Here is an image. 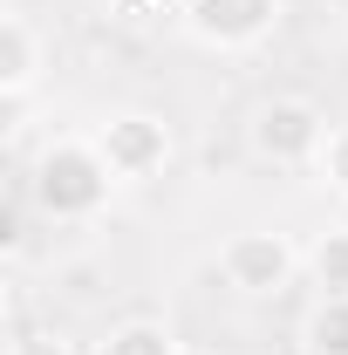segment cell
Masks as SVG:
<instances>
[{
    "label": "cell",
    "instance_id": "cell-3",
    "mask_svg": "<svg viewBox=\"0 0 348 355\" xmlns=\"http://www.w3.org/2000/svg\"><path fill=\"white\" fill-rule=\"evenodd\" d=\"M218 280L239 294V301H280V294H294V280H301V246L280 232V225H239V232H225L218 239Z\"/></svg>",
    "mask_w": 348,
    "mask_h": 355
},
{
    "label": "cell",
    "instance_id": "cell-12",
    "mask_svg": "<svg viewBox=\"0 0 348 355\" xmlns=\"http://www.w3.org/2000/svg\"><path fill=\"white\" fill-rule=\"evenodd\" d=\"M55 280H62L69 301H96V294H103V266H62Z\"/></svg>",
    "mask_w": 348,
    "mask_h": 355
},
{
    "label": "cell",
    "instance_id": "cell-7",
    "mask_svg": "<svg viewBox=\"0 0 348 355\" xmlns=\"http://www.w3.org/2000/svg\"><path fill=\"white\" fill-rule=\"evenodd\" d=\"M301 280L314 287V301H348V219L321 225L301 246Z\"/></svg>",
    "mask_w": 348,
    "mask_h": 355
},
{
    "label": "cell",
    "instance_id": "cell-1",
    "mask_svg": "<svg viewBox=\"0 0 348 355\" xmlns=\"http://www.w3.org/2000/svg\"><path fill=\"white\" fill-rule=\"evenodd\" d=\"M21 191H28V212L48 225H96L110 205H116V178L103 164V150H96V137H48L42 150H35V164L21 178Z\"/></svg>",
    "mask_w": 348,
    "mask_h": 355
},
{
    "label": "cell",
    "instance_id": "cell-5",
    "mask_svg": "<svg viewBox=\"0 0 348 355\" xmlns=\"http://www.w3.org/2000/svg\"><path fill=\"white\" fill-rule=\"evenodd\" d=\"M287 0H184L177 21L198 48H218V55H246L260 48L273 28H280Z\"/></svg>",
    "mask_w": 348,
    "mask_h": 355
},
{
    "label": "cell",
    "instance_id": "cell-9",
    "mask_svg": "<svg viewBox=\"0 0 348 355\" xmlns=\"http://www.w3.org/2000/svg\"><path fill=\"white\" fill-rule=\"evenodd\" d=\"M307 355H348V301H314V314L301 321Z\"/></svg>",
    "mask_w": 348,
    "mask_h": 355
},
{
    "label": "cell",
    "instance_id": "cell-8",
    "mask_svg": "<svg viewBox=\"0 0 348 355\" xmlns=\"http://www.w3.org/2000/svg\"><path fill=\"white\" fill-rule=\"evenodd\" d=\"M89 355H184V342L164 314H123V321H110V335Z\"/></svg>",
    "mask_w": 348,
    "mask_h": 355
},
{
    "label": "cell",
    "instance_id": "cell-10",
    "mask_svg": "<svg viewBox=\"0 0 348 355\" xmlns=\"http://www.w3.org/2000/svg\"><path fill=\"white\" fill-rule=\"evenodd\" d=\"M314 184H321V191H335V198H348V123L328 130L321 157H314Z\"/></svg>",
    "mask_w": 348,
    "mask_h": 355
},
{
    "label": "cell",
    "instance_id": "cell-4",
    "mask_svg": "<svg viewBox=\"0 0 348 355\" xmlns=\"http://www.w3.org/2000/svg\"><path fill=\"white\" fill-rule=\"evenodd\" d=\"M89 137H96L103 164H110V178L123 191H143V184H157L177 164V130L164 110H110Z\"/></svg>",
    "mask_w": 348,
    "mask_h": 355
},
{
    "label": "cell",
    "instance_id": "cell-13",
    "mask_svg": "<svg viewBox=\"0 0 348 355\" xmlns=\"http://www.w3.org/2000/svg\"><path fill=\"white\" fill-rule=\"evenodd\" d=\"M184 355H212V349H184Z\"/></svg>",
    "mask_w": 348,
    "mask_h": 355
},
{
    "label": "cell",
    "instance_id": "cell-6",
    "mask_svg": "<svg viewBox=\"0 0 348 355\" xmlns=\"http://www.w3.org/2000/svg\"><path fill=\"white\" fill-rule=\"evenodd\" d=\"M42 76H48V35L21 7H7L0 14V96H35Z\"/></svg>",
    "mask_w": 348,
    "mask_h": 355
},
{
    "label": "cell",
    "instance_id": "cell-11",
    "mask_svg": "<svg viewBox=\"0 0 348 355\" xmlns=\"http://www.w3.org/2000/svg\"><path fill=\"white\" fill-rule=\"evenodd\" d=\"M7 355H76V342H69L62 328H14Z\"/></svg>",
    "mask_w": 348,
    "mask_h": 355
},
{
    "label": "cell",
    "instance_id": "cell-2",
    "mask_svg": "<svg viewBox=\"0 0 348 355\" xmlns=\"http://www.w3.org/2000/svg\"><path fill=\"white\" fill-rule=\"evenodd\" d=\"M328 110L301 96V89H280V96H260L253 116H246V150L273 164V171H314L321 144H328Z\"/></svg>",
    "mask_w": 348,
    "mask_h": 355
}]
</instances>
